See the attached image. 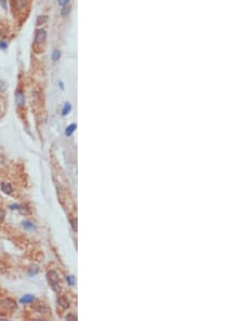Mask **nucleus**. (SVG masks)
Here are the masks:
<instances>
[{"mask_svg": "<svg viewBox=\"0 0 243 321\" xmlns=\"http://www.w3.org/2000/svg\"><path fill=\"white\" fill-rule=\"evenodd\" d=\"M45 39H47V31L43 28L37 29L36 30V35H35V43L37 45H42L45 42Z\"/></svg>", "mask_w": 243, "mask_h": 321, "instance_id": "f257e3e1", "label": "nucleus"}, {"mask_svg": "<svg viewBox=\"0 0 243 321\" xmlns=\"http://www.w3.org/2000/svg\"><path fill=\"white\" fill-rule=\"evenodd\" d=\"M48 279H49V282H50V284L52 286V288L55 290V289H56V286L58 284V280H60L57 274L54 270L49 271L48 272Z\"/></svg>", "mask_w": 243, "mask_h": 321, "instance_id": "f03ea898", "label": "nucleus"}, {"mask_svg": "<svg viewBox=\"0 0 243 321\" xmlns=\"http://www.w3.org/2000/svg\"><path fill=\"white\" fill-rule=\"evenodd\" d=\"M15 99H16V104L18 107H23L25 105V95H24L23 91L18 90L15 93Z\"/></svg>", "mask_w": 243, "mask_h": 321, "instance_id": "7ed1b4c3", "label": "nucleus"}, {"mask_svg": "<svg viewBox=\"0 0 243 321\" xmlns=\"http://www.w3.org/2000/svg\"><path fill=\"white\" fill-rule=\"evenodd\" d=\"M27 0H13V7L18 11H23L26 8Z\"/></svg>", "mask_w": 243, "mask_h": 321, "instance_id": "20e7f679", "label": "nucleus"}, {"mask_svg": "<svg viewBox=\"0 0 243 321\" xmlns=\"http://www.w3.org/2000/svg\"><path fill=\"white\" fill-rule=\"evenodd\" d=\"M2 304L4 305V307L8 308V309H10V310H13V309H15V308H16V303L14 301L10 300V298H7V300H4Z\"/></svg>", "mask_w": 243, "mask_h": 321, "instance_id": "39448f33", "label": "nucleus"}, {"mask_svg": "<svg viewBox=\"0 0 243 321\" xmlns=\"http://www.w3.org/2000/svg\"><path fill=\"white\" fill-rule=\"evenodd\" d=\"M34 301H35V296L31 295V294H25V295L21 298L19 302L23 304H27V303H33Z\"/></svg>", "mask_w": 243, "mask_h": 321, "instance_id": "423d86ee", "label": "nucleus"}, {"mask_svg": "<svg viewBox=\"0 0 243 321\" xmlns=\"http://www.w3.org/2000/svg\"><path fill=\"white\" fill-rule=\"evenodd\" d=\"M1 190L6 194H11L12 193L11 185L8 184V183H1Z\"/></svg>", "mask_w": 243, "mask_h": 321, "instance_id": "0eeeda50", "label": "nucleus"}, {"mask_svg": "<svg viewBox=\"0 0 243 321\" xmlns=\"http://www.w3.org/2000/svg\"><path fill=\"white\" fill-rule=\"evenodd\" d=\"M70 110H71V105L69 103H65L64 108H63V116H66L67 114H69Z\"/></svg>", "mask_w": 243, "mask_h": 321, "instance_id": "6e6552de", "label": "nucleus"}, {"mask_svg": "<svg viewBox=\"0 0 243 321\" xmlns=\"http://www.w3.org/2000/svg\"><path fill=\"white\" fill-rule=\"evenodd\" d=\"M60 58H61V52L58 50H54L52 53V60L54 61V62H56Z\"/></svg>", "mask_w": 243, "mask_h": 321, "instance_id": "1a4fd4ad", "label": "nucleus"}, {"mask_svg": "<svg viewBox=\"0 0 243 321\" xmlns=\"http://www.w3.org/2000/svg\"><path fill=\"white\" fill-rule=\"evenodd\" d=\"M69 13H70V8H69V7H64V8L61 10V15H62L63 18L67 16Z\"/></svg>", "mask_w": 243, "mask_h": 321, "instance_id": "9d476101", "label": "nucleus"}, {"mask_svg": "<svg viewBox=\"0 0 243 321\" xmlns=\"http://www.w3.org/2000/svg\"><path fill=\"white\" fill-rule=\"evenodd\" d=\"M75 130H76V125H75V123H72V125H70L66 129V135H71L72 132H74Z\"/></svg>", "mask_w": 243, "mask_h": 321, "instance_id": "9b49d317", "label": "nucleus"}, {"mask_svg": "<svg viewBox=\"0 0 243 321\" xmlns=\"http://www.w3.org/2000/svg\"><path fill=\"white\" fill-rule=\"evenodd\" d=\"M0 6L2 7V9L7 10L8 9V0H0Z\"/></svg>", "mask_w": 243, "mask_h": 321, "instance_id": "f8f14e48", "label": "nucleus"}, {"mask_svg": "<svg viewBox=\"0 0 243 321\" xmlns=\"http://www.w3.org/2000/svg\"><path fill=\"white\" fill-rule=\"evenodd\" d=\"M24 227H26V228H29V229H35V226L33 225L31 223H29V222H25L24 223Z\"/></svg>", "mask_w": 243, "mask_h": 321, "instance_id": "ddd939ff", "label": "nucleus"}, {"mask_svg": "<svg viewBox=\"0 0 243 321\" xmlns=\"http://www.w3.org/2000/svg\"><path fill=\"white\" fill-rule=\"evenodd\" d=\"M57 2H58V4H60V6L65 7L68 3V2H69V0H57Z\"/></svg>", "mask_w": 243, "mask_h": 321, "instance_id": "4468645a", "label": "nucleus"}, {"mask_svg": "<svg viewBox=\"0 0 243 321\" xmlns=\"http://www.w3.org/2000/svg\"><path fill=\"white\" fill-rule=\"evenodd\" d=\"M6 83L3 81H0V92H3L6 90Z\"/></svg>", "mask_w": 243, "mask_h": 321, "instance_id": "2eb2a0df", "label": "nucleus"}, {"mask_svg": "<svg viewBox=\"0 0 243 321\" xmlns=\"http://www.w3.org/2000/svg\"><path fill=\"white\" fill-rule=\"evenodd\" d=\"M4 216H6V212H4V210H2V209L0 208V221L3 220Z\"/></svg>", "mask_w": 243, "mask_h": 321, "instance_id": "dca6fc26", "label": "nucleus"}, {"mask_svg": "<svg viewBox=\"0 0 243 321\" xmlns=\"http://www.w3.org/2000/svg\"><path fill=\"white\" fill-rule=\"evenodd\" d=\"M67 281L72 286V284H74V277H72V276H68L67 277Z\"/></svg>", "mask_w": 243, "mask_h": 321, "instance_id": "f3484780", "label": "nucleus"}, {"mask_svg": "<svg viewBox=\"0 0 243 321\" xmlns=\"http://www.w3.org/2000/svg\"><path fill=\"white\" fill-rule=\"evenodd\" d=\"M7 47H8V43L3 42V41H1V42H0V48H1V49H6Z\"/></svg>", "mask_w": 243, "mask_h": 321, "instance_id": "a211bd4d", "label": "nucleus"}]
</instances>
